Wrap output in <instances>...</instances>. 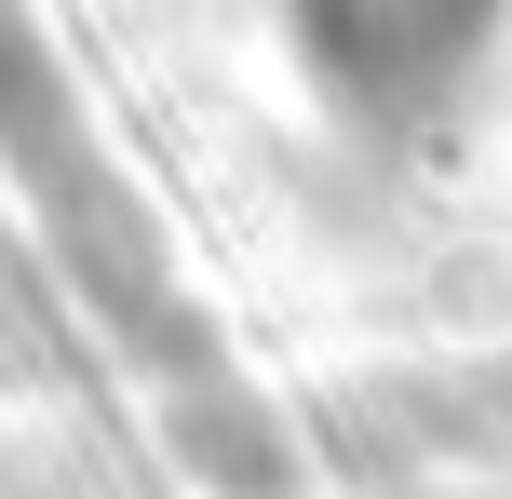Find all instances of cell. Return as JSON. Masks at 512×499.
Returning a JSON list of instances; mask_svg holds the SVG:
<instances>
[{
	"mask_svg": "<svg viewBox=\"0 0 512 499\" xmlns=\"http://www.w3.org/2000/svg\"><path fill=\"white\" fill-rule=\"evenodd\" d=\"M283 27L351 122H459L512 68V0H283Z\"/></svg>",
	"mask_w": 512,
	"mask_h": 499,
	"instance_id": "cell-1",
	"label": "cell"
}]
</instances>
